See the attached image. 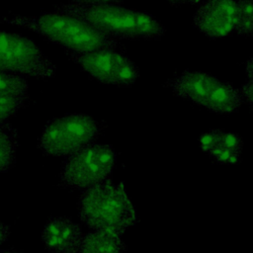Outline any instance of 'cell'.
Returning <instances> with one entry per match:
<instances>
[{
	"label": "cell",
	"instance_id": "9c48e42d",
	"mask_svg": "<svg viewBox=\"0 0 253 253\" xmlns=\"http://www.w3.org/2000/svg\"><path fill=\"white\" fill-rule=\"evenodd\" d=\"M235 12L234 0H202L194 15V25L209 38H222L234 32Z\"/></svg>",
	"mask_w": 253,
	"mask_h": 253
},
{
	"label": "cell",
	"instance_id": "ac0fdd59",
	"mask_svg": "<svg viewBox=\"0 0 253 253\" xmlns=\"http://www.w3.org/2000/svg\"><path fill=\"white\" fill-rule=\"evenodd\" d=\"M124 0H69V3L83 6H99V5H121Z\"/></svg>",
	"mask_w": 253,
	"mask_h": 253
},
{
	"label": "cell",
	"instance_id": "5b68a950",
	"mask_svg": "<svg viewBox=\"0 0 253 253\" xmlns=\"http://www.w3.org/2000/svg\"><path fill=\"white\" fill-rule=\"evenodd\" d=\"M116 154L107 144H88L71 153L62 165L60 180L66 187L81 190L108 180Z\"/></svg>",
	"mask_w": 253,
	"mask_h": 253
},
{
	"label": "cell",
	"instance_id": "7402d4cb",
	"mask_svg": "<svg viewBox=\"0 0 253 253\" xmlns=\"http://www.w3.org/2000/svg\"><path fill=\"white\" fill-rule=\"evenodd\" d=\"M0 253H21V252H18L15 250H3V251H0Z\"/></svg>",
	"mask_w": 253,
	"mask_h": 253
},
{
	"label": "cell",
	"instance_id": "7c38bea8",
	"mask_svg": "<svg viewBox=\"0 0 253 253\" xmlns=\"http://www.w3.org/2000/svg\"><path fill=\"white\" fill-rule=\"evenodd\" d=\"M17 134L11 125L0 124V174L8 170L15 161Z\"/></svg>",
	"mask_w": 253,
	"mask_h": 253
},
{
	"label": "cell",
	"instance_id": "277c9868",
	"mask_svg": "<svg viewBox=\"0 0 253 253\" xmlns=\"http://www.w3.org/2000/svg\"><path fill=\"white\" fill-rule=\"evenodd\" d=\"M99 132V124L91 117L69 114L46 125L39 147L45 155H67L93 143Z\"/></svg>",
	"mask_w": 253,
	"mask_h": 253
},
{
	"label": "cell",
	"instance_id": "8fae6325",
	"mask_svg": "<svg viewBox=\"0 0 253 253\" xmlns=\"http://www.w3.org/2000/svg\"><path fill=\"white\" fill-rule=\"evenodd\" d=\"M126 249L120 235L95 230L83 236L77 253H125Z\"/></svg>",
	"mask_w": 253,
	"mask_h": 253
},
{
	"label": "cell",
	"instance_id": "7a4b0ae2",
	"mask_svg": "<svg viewBox=\"0 0 253 253\" xmlns=\"http://www.w3.org/2000/svg\"><path fill=\"white\" fill-rule=\"evenodd\" d=\"M55 12L76 17L116 40H158L164 36V26L148 13L123 8L120 5L83 6L62 3Z\"/></svg>",
	"mask_w": 253,
	"mask_h": 253
},
{
	"label": "cell",
	"instance_id": "2e32d148",
	"mask_svg": "<svg viewBox=\"0 0 253 253\" xmlns=\"http://www.w3.org/2000/svg\"><path fill=\"white\" fill-rule=\"evenodd\" d=\"M242 139L235 133L219 130L217 146L229 149L237 154H241L242 151ZM211 154V153H210Z\"/></svg>",
	"mask_w": 253,
	"mask_h": 253
},
{
	"label": "cell",
	"instance_id": "d6986e66",
	"mask_svg": "<svg viewBox=\"0 0 253 253\" xmlns=\"http://www.w3.org/2000/svg\"><path fill=\"white\" fill-rule=\"evenodd\" d=\"M241 95H243L245 97V99L247 100L248 104L251 105V103H252V82H251V80H249L248 84L243 86Z\"/></svg>",
	"mask_w": 253,
	"mask_h": 253
},
{
	"label": "cell",
	"instance_id": "52a82bcc",
	"mask_svg": "<svg viewBox=\"0 0 253 253\" xmlns=\"http://www.w3.org/2000/svg\"><path fill=\"white\" fill-rule=\"evenodd\" d=\"M66 55L100 82L127 87L139 77V69L126 55L116 49L77 52L64 49Z\"/></svg>",
	"mask_w": 253,
	"mask_h": 253
},
{
	"label": "cell",
	"instance_id": "ffe728a7",
	"mask_svg": "<svg viewBox=\"0 0 253 253\" xmlns=\"http://www.w3.org/2000/svg\"><path fill=\"white\" fill-rule=\"evenodd\" d=\"M9 234H10L9 226L0 221V244H2L7 240V238L9 237Z\"/></svg>",
	"mask_w": 253,
	"mask_h": 253
},
{
	"label": "cell",
	"instance_id": "4fadbf2b",
	"mask_svg": "<svg viewBox=\"0 0 253 253\" xmlns=\"http://www.w3.org/2000/svg\"><path fill=\"white\" fill-rule=\"evenodd\" d=\"M235 4L234 32L239 36L251 37L253 35V0H238Z\"/></svg>",
	"mask_w": 253,
	"mask_h": 253
},
{
	"label": "cell",
	"instance_id": "e0dca14e",
	"mask_svg": "<svg viewBox=\"0 0 253 253\" xmlns=\"http://www.w3.org/2000/svg\"><path fill=\"white\" fill-rule=\"evenodd\" d=\"M218 134H219V130H211L204 133L200 138L201 148L205 152H207L209 155L217 146Z\"/></svg>",
	"mask_w": 253,
	"mask_h": 253
},
{
	"label": "cell",
	"instance_id": "5bb4252c",
	"mask_svg": "<svg viewBox=\"0 0 253 253\" xmlns=\"http://www.w3.org/2000/svg\"><path fill=\"white\" fill-rule=\"evenodd\" d=\"M0 93L28 96V83L17 74L0 70Z\"/></svg>",
	"mask_w": 253,
	"mask_h": 253
},
{
	"label": "cell",
	"instance_id": "8992f818",
	"mask_svg": "<svg viewBox=\"0 0 253 253\" xmlns=\"http://www.w3.org/2000/svg\"><path fill=\"white\" fill-rule=\"evenodd\" d=\"M0 70L37 79L53 77L54 64L35 42L23 36L0 31Z\"/></svg>",
	"mask_w": 253,
	"mask_h": 253
},
{
	"label": "cell",
	"instance_id": "3957f363",
	"mask_svg": "<svg viewBox=\"0 0 253 253\" xmlns=\"http://www.w3.org/2000/svg\"><path fill=\"white\" fill-rule=\"evenodd\" d=\"M81 220L90 228L122 235L136 213L122 185L106 180L84 189L78 202Z\"/></svg>",
	"mask_w": 253,
	"mask_h": 253
},
{
	"label": "cell",
	"instance_id": "6da1fadb",
	"mask_svg": "<svg viewBox=\"0 0 253 253\" xmlns=\"http://www.w3.org/2000/svg\"><path fill=\"white\" fill-rule=\"evenodd\" d=\"M0 22L25 27L56 43L64 49L86 52L97 49H117L119 42L98 31L86 22L58 12L43 13L38 17L5 16Z\"/></svg>",
	"mask_w": 253,
	"mask_h": 253
},
{
	"label": "cell",
	"instance_id": "44dd1931",
	"mask_svg": "<svg viewBox=\"0 0 253 253\" xmlns=\"http://www.w3.org/2000/svg\"><path fill=\"white\" fill-rule=\"evenodd\" d=\"M172 5H182V4H199L202 0H167Z\"/></svg>",
	"mask_w": 253,
	"mask_h": 253
},
{
	"label": "cell",
	"instance_id": "9a60e30c",
	"mask_svg": "<svg viewBox=\"0 0 253 253\" xmlns=\"http://www.w3.org/2000/svg\"><path fill=\"white\" fill-rule=\"evenodd\" d=\"M28 96L0 93V124L24 107Z\"/></svg>",
	"mask_w": 253,
	"mask_h": 253
},
{
	"label": "cell",
	"instance_id": "30bf717a",
	"mask_svg": "<svg viewBox=\"0 0 253 253\" xmlns=\"http://www.w3.org/2000/svg\"><path fill=\"white\" fill-rule=\"evenodd\" d=\"M83 236L80 226L67 217L50 218L42 233L45 248L51 253H77Z\"/></svg>",
	"mask_w": 253,
	"mask_h": 253
},
{
	"label": "cell",
	"instance_id": "ba28073f",
	"mask_svg": "<svg viewBox=\"0 0 253 253\" xmlns=\"http://www.w3.org/2000/svg\"><path fill=\"white\" fill-rule=\"evenodd\" d=\"M166 85L172 89L175 95L191 100L213 112L218 98L231 84L205 72L185 71L169 79Z\"/></svg>",
	"mask_w": 253,
	"mask_h": 253
}]
</instances>
